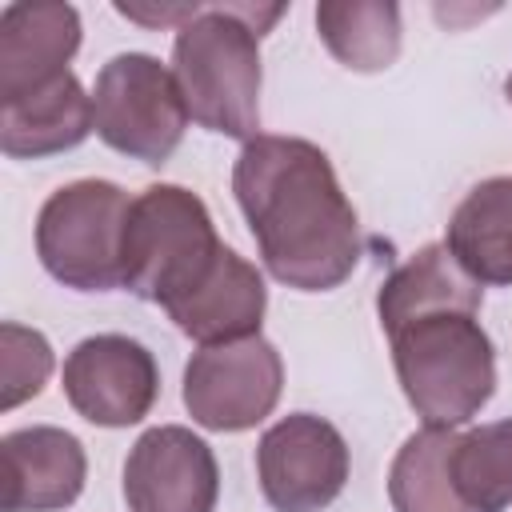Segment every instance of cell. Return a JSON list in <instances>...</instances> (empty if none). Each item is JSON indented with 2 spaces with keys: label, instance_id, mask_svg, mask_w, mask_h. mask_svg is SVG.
Listing matches in <instances>:
<instances>
[{
  "label": "cell",
  "instance_id": "13",
  "mask_svg": "<svg viewBox=\"0 0 512 512\" xmlns=\"http://www.w3.org/2000/svg\"><path fill=\"white\" fill-rule=\"evenodd\" d=\"M264 304H268L264 276L256 272V264H248L240 252H232L224 244L216 264L208 268V276L164 312L172 316V324L184 336H192L200 348H208V344L260 336Z\"/></svg>",
  "mask_w": 512,
  "mask_h": 512
},
{
  "label": "cell",
  "instance_id": "3",
  "mask_svg": "<svg viewBox=\"0 0 512 512\" xmlns=\"http://www.w3.org/2000/svg\"><path fill=\"white\" fill-rule=\"evenodd\" d=\"M388 340L400 388L424 428H456L492 400L496 352L472 312H432Z\"/></svg>",
  "mask_w": 512,
  "mask_h": 512
},
{
  "label": "cell",
  "instance_id": "2",
  "mask_svg": "<svg viewBox=\"0 0 512 512\" xmlns=\"http://www.w3.org/2000/svg\"><path fill=\"white\" fill-rule=\"evenodd\" d=\"M280 12V4H200L176 28L172 76L200 128L244 144L260 136V36Z\"/></svg>",
  "mask_w": 512,
  "mask_h": 512
},
{
  "label": "cell",
  "instance_id": "16",
  "mask_svg": "<svg viewBox=\"0 0 512 512\" xmlns=\"http://www.w3.org/2000/svg\"><path fill=\"white\" fill-rule=\"evenodd\" d=\"M444 248L476 284H512V176H492L456 204Z\"/></svg>",
  "mask_w": 512,
  "mask_h": 512
},
{
  "label": "cell",
  "instance_id": "18",
  "mask_svg": "<svg viewBox=\"0 0 512 512\" xmlns=\"http://www.w3.org/2000/svg\"><path fill=\"white\" fill-rule=\"evenodd\" d=\"M452 428H420L404 440L388 472V500L396 512H472L452 480Z\"/></svg>",
  "mask_w": 512,
  "mask_h": 512
},
{
  "label": "cell",
  "instance_id": "1",
  "mask_svg": "<svg viewBox=\"0 0 512 512\" xmlns=\"http://www.w3.org/2000/svg\"><path fill=\"white\" fill-rule=\"evenodd\" d=\"M236 204L264 268L296 292L340 288L360 260L356 208L332 160L300 136H256L232 168Z\"/></svg>",
  "mask_w": 512,
  "mask_h": 512
},
{
  "label": "cell",
  "instance_id": "19",
  "mask_svg": "<svg viewBox=\"0 0 512 512\" xmlns=\"http://www.w3.org/2000/svg\"><path fill=\"white\" fill-rule=\"evenodd\" d=\"M452 480L472 512L512 508V420L480 424L456 436Z\"/></svg>",
  "mask_w": 512,
  "mask_h": 512
},
{
  "label": "cell",
  "instance_id": "20",
  "mask_svg": "<svg viewBox=\"0 0 512 512\" xmlns=\"http://www.w3.org/2000/svg\"><path fill=\"white\" fill-rule=\"evenodd\" d=\"M0 372H4V408L36 396L52 372V344L36 328L4 324L0 328Z\"/></svg>",
  "mask_w": 512,
  "mask_h": 512
},
{
  "label": "cell",
  "instance_id": "10",
  "mask_svg": "<svg viewBox=\"0 0 512 512\" xmlns=\"http://www.w3.org/2000/svg\"><path fill=\"white\" fill-rule=\"evenodd\" d=\"M220 468L212 448L180 428H148L124 460V500L132 512H212Z\"/></svg>",
  "mask_w": 512,
  "mask_h": 512
},
{
  "label": "cell",
  "instance_id": "12",
  "mask_svg": "<svg viewBox=\"0 0 512 512\" xmlns=\"http://www.w3.org/2000/svg\"><path fill=\"white\" fill-rule=\"evenodd\" d=\"M80 48V12L52 0H16L0 12V100H16L68 72Z\"/></svg>",
  "mask_w": 512,
  "mask_h": 512
},
{
  "label": "cell",
  "instance_id": "17",
  "mask_svg": "<svg viewBox=\"0 0 512 512\" xmlns=\"http://www.w3.org/2000/svg\"><path fill=\"white\" fill-rule=\"evenodd\" d=\"M316 28L352 72H384L400 56V8L392 0H324L316 4Z\"/></svg>",
  "mask_w": 512,
  "mask_h": 512
},
{
  "label": "cell",
  "instance_id": "21",
  "mask_svg": "<svg viewBox=\"0 0 512 512\" xmlns=\"http://www.w3.org/2000/svg\"><path fill=\"white\" fill-rule=\"evenodd\" d=\"M504 96H508V104H512V72H508V80H504Z\"/></svg>",
  "mask_w": 512,
  "mask_h": 512
},
{
  "label": "cell",
  "instance_id": "11",
  "mask_svg": "<svg viewBox=\"0 0 512 512\" xmlns=\"http://www.w3.org/2000/svg\"><path fill=\"white\" fill-rule=\"evenodd\" d=\"M4 512H60L76 504L88 476L84 444L52 424L16 428L0 440Z\"/></svg>",
  "mask_w": 512,
  "mask_h": 512
},
{
  "label": "cell",
  "instance_id": "6",
  "mask_svg": "<svg viewBox=\"0 0 512 512\" xmlns=\"http://www.w3.org/2000/svg\"><path fill=\"white\" fill-rule=\"evenodd\" d=\"M96 136L144 164H164L188 128V104L168 64L148 52H120L96 72Z\"/></svg>",
  "mask_w": 512,
  "mask_h": 512
},
{
  "label": "cell",
  "instance_id": "4",
  "mask_svg": "<svg viewBox=\"0 0 512 512\" xmlns=\"http://www.w3.org/2000/svg\"><path fill=\"white\" fill-rule=\"evenodd\" d=\"M216 224L204 200L180 184H152L132 200L124 228V288L148 304L172 308L220 256Z\"/></svg>",
  "mask_w": 512,
  "mask_h": 512
},
{
  "label": "cell",
  "instance_id": "7",
  "mask_svg": "<svg viewBox=\"0 0 512 512\" xmlns=\"http://www.w3.org/2000/svg\"><path fill=\"white\" fill-rule=\"evenodd\" d=\"M284 364L272 340L244 336L192 352L184 368V408L208 432L256 428L280 400Z\"/></svg>",
  "mask_w": 512,
  "mask_h": 512
},
{
  "label": "cell",
  "instance_id": "8",
  "mask_svg": "<svg viewBox=\"0 0 512 512\" xmlns=\"http://www.w3.org/2000/svg\"><path fill=\"white\" fill-rule=\"evenodd\" d=\"M256 476L276 512H320L348 484V444L324 416L292 412L260 436Z\"/></svg>",
  "mask_w": 512,
  "mask_h": 512
},
{
  "label": "cell",
  "instance_id": "5",
  "mask_svg": "<svg viewBox=\"0 0 512 512\" xmlns=\"http://www.w3.org/2000/svg\"><path fill=\"white\" fill-rule=\"evenodd\" d=\"M132 200L112 180H76L56 188L36 216V256L52 280L76 292L124 284V228Z\"/></svg>",
  "mask_w": 512,
  "mask_h": 512
},
{
  "label": "cell",
  "instance_id": "15",
  "mask_svg": "<svg viewBox=\"0 0 512 512\" xmlns=\"http://www.w3.org/2000/svg\"><path fill=\"white\" fill-rule=\"evenodd\" d=\"M480 308V284L456 264L444 244H424L412 260H404L380 288L376 312L384 332H400L404 324L432 312H472Z\"/></svg>",
  "mask_w": 512,
  "mask_h": 512
},
{
  "label": "cell",
  "instance_id": "9",
  "mask_svg": "<svg viewBox=\"0 0 512 512\" xmlns=\"http://www.w3.org/2000/svg\"><path fill=\"white\" fill-rule=\"evenodd\" d=\"M64 396L88 424L128 428L152 412L160 396V372L140 340L120 332H100L68 352Z\"/></svg>",
  "mask_w": 512,
  "mask_h": 512
},
{
  "label": "cell",
  "instance_id": "14",
  "mask_svg": "<svg viewBox=\"0 0 512 512\" xmlns=\"http://www.w3.org/2000/svg\"><path fill=\"white\" fill-rule=\"evenodd\" d=\"M92 128H96L92 96L80 88L72 72L16 100H0V148L16 160H40L52 152H68L84 144Z\"/></svg>",
  "mask_w": 512,
  "mask_h": 512
}]
</instances>
